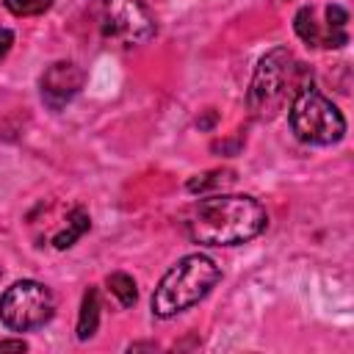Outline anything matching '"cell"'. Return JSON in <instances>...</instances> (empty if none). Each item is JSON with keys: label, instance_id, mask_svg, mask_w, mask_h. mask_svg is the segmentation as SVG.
Listing matches in <instances>:
<instances>
[{"label": "cell", "instance_id": "1", "mask_svg": "<svg viewBox=\"0 0 354 354\" xmlns=\"http://www.w3.org/2000/svg\"><path fill=\"white\" fill-rule=\"evenodd\" d=\"M185 232L191 241L205 246H238L257 238L268 213L254 196L241 194H213L194 202L185 213Z\"/></svg>", "mask_w": 354, "mask_h": 354}, {"label": "cell", "instance_id": "2", "mask_svg": "<svg viewBox=\"0 0 354 354\" xmlns=\"http://www.w3.org/2000/svg\"><path fill=\"white\" fill-rule=\"evenodd\" d=\"M310 86V69L296 61L288 47H274L257 61L249 86V111L257 119H274L285 108V102H293V97Z\"/></svg>", "mask_w": 354, "mask_h": 354}, {"label": "cell", "instance_id": "3", "mask_svg": "<svg viewBox=\"0 0 354 354\" xmlns=\"http://www.w3.org/2000/svg\"><path fill=\"white\" fill-rule=\"evenodd\" d=\"M221 279V268L207 254H185L158 282L152 293V313L158 318H174L199 304Z\"/></svg>", "mask_w": 354, "mask_h": 354}, {"label": "cell", "instance_id": "4", "mask_svg": "<svg viewBox=\"0 0 354 354\" xmlns=\"http://www.w3.org/2000/svg\"><path fill=\"white\" fill-rule=\"evenodd\" d=\"M288 119H290V130L304 144L329 147V144H337L346 136L343 113L337 111V105L332 100H326L313 86L293 97Z\"/></svg>", "mask_w": 354, "mask_h": 354}, {"label": "cell", "instance_id": "5", "mask_svg": "<svg viewBox=\"0 0 354 354\" xmlns=\"http://www.w3.org/2000/svg\"><path fill=\"white\" fill-rule=\"evenodd\" d=\"M55 313V299L47 285L36 279H19L0 296V321L14 332H30L47 324Z\"/></svg>", "mask_w": 354, "mask_h": 354}, {"label": "cell", "instance_id": "6", "mask_svg": "<svg viewBox=\"0 0 354 354\" xmlns=\"http://www.w3.org/2000/svg\"><path fill=\"white\" fill-rule=\"evenodd\" d=\"M91 14L105 39L122 44H144L155 36V19L138 0H94Z\"/></svg>", "mask_w": 354, "mask_h": 354}, {"label": "cell", "instance_id": "7", "mask_svg": "<svg viewBox=\"0 0 354 354\" xmlns=\"http://www.w3.org/2000/svg\"><path fill=\"white\" fill-rule=\"evenodd\" d=\"M83 69L75 66L72 61H55L44 69L41 75V100L44 105H50L53 111H61L66 102H72L77 97V91L83 88Z\"/></svg>", "mask_w": 354, "mask_h": 354}, {"label": "cell", "instance_id": "8", "mask_svg": "<svg viewBox=\"0 0 354 354\" xmlns=\"http://www.w3.org/2000/svg\"><path fill=\"white\" fill-rule=\"evenodd\" d=\"M293 28H296L299 39H301L304 44H310V47H343V44L348 41L346 30H335V28H329V25L321 28V25L315 22V8H310V6H304V8L296 11Z\"/></svg>", "mask_w": 354, "mask_h": 354}, {"label": "cell", "instance_id": "9", "mask_svg": "<svg viewBox=\"0 0 354 354\" xmlns=\"http://www.w3.org/2000/svg\"><path fill=\"white\" fill-rule=\"evenodd\" d=\"M100 326V293L97 288H88L83 293V301H80V315H77V340H88L94 337Z\"/></svg>", "mask_w": 354, "mask_h": 354}, {"label": "cell", "instance_id": "10", "mask_svg": "<svg viewBox=\"0 0 354 354\" xmlns=\"http://www.w3.org/2000/svg\"><path fill=\"white\" fill-rule=\"evenodd\" d=\"M88 227H91V218H88V213L83 210V207H75L72 213H69V221H66V230H61L55 238H53V243H55V249H69L83 232H88Z\"/></svg>", "mask_w": 354, "mask_h": 354}, {"label": "cell", "instance_id": "11", "mask_svg": "<svg viewBox=\"0 0 354 354\" xmlns=\"http://www.w3.org/2000/svg\"><path fill=\"white\" fill-rule=\"evenodd\" d=\"M105 285H108V290L119 299V304H122V307H133V304H136L138 290H136V279H133L130 274L116 271V274H111V277L105 279Z\"/></svg>", "mask_w": 354, "mask_h": 354}, {"label": "cell", "instance_id": "12", "mask_svg": "<svg viewBox=\"0 0 354 354\" xmlns=\"http://www.w3.org/2000/svg\"><path fill=\"white\" fill-rule=\"evenodd\" d=\"M235 180V174L230 169H213V171H205L194 180H188V191L191 194H202V191H210V188H224Z\"/></svg>", "mask_w": 354, "mask_h": 354}, {"label": "cell", "instance_id": "13", "mask_svg": "<svg viewBox=\"0 0 354 354\" xmlns=\"http://www.w3.org/2000/svg\"><path fill=\"white\" fill-rule=\"evenodd\" d=\"M3 6L17 17H36L44 14L53 6V0H3Z\"/></svg>", "mask_w": 354, "mask_h": 354}, {"label": "cell", "instance_id": "14", "mask_svg": "<svg viewBox=\"0 0 354 354\" xmlns=\"http://www.w3.org/2000/svg\"><path fill=\"white\" fill-rule=\"evenodd\" d=\"M346 22H348L346 8H340V6H326V25H329V28L346 30Z\"/></svg>", "mask_w": 354, "mask_h": 354}, {"label": "cell", "instance_id": "15", "mask_svg": "<svg viewBox=\"0 0 354 354\" xmlns=\"http://www.w3.org/2000/svg\"><path fill=\"white\" fill-rule=\"evenodd\" d=\"M11 44H14V33H11L8 28H0V61L8 55Z\"/></svg>", "mask_w": 354, "mask_h": 354}, {"label": "cell", "instance_id": "16", "mask_svg": "<svg viewBox=\"0 0 354 354\" xmlns=\"http://www.w3.org/2000/svg\"><path fill=\"white\" fill-rule=\"evenodd\" d=\"M0 351H28L25 340H0Z\"/></svg>", "mask_w": 354, "mask_h": 354}]
</instances>
